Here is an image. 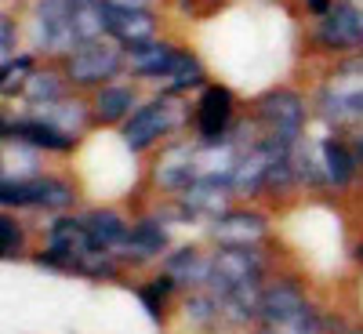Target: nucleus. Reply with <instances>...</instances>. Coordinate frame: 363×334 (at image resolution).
I'll list each match as a JSON object with an SVG mask.
<instances>
[{"instance_id": "a878e982", "label": "nucleus", "mask_w": 363, "mask_h": 334, "mask_svg": "<svg viewBox=\"0 0 363 334\" xmlns=\"http://www.w3.org/2000/svg\"><path fill=\"white\" fill-rule=\"evenodd\" d=\"M309 4V11H316V15H327L330 11V0H306Z\"/></svg>"}, {"instance_id": "412c9836", "label": "nucleus", "mask_w": 363, "mask_h": 334, "mask_svg": "<svg viewBox=\"0 0 363 334\" xmlns=\"http://www.w3.org/2000/svg\"><path fill=\"white\" fill-rule=\"evenodd\" d=\"M200 62L193 55H186V51H178V62H174V69H171V77H167V95H174V91H182V87H189V84H200Z\"/></svg>"}, {"instance_id": "9d476101", "label": "nucleus", "mask_w": 363, "mask_h": 334, "mask_svg": "<svg viewBox=\"0 0 363 334\" xmlns=\"http://www.w3.org/2000/svg\"><path fill=\"white\" fill-rule=\"evenodd\" d=\"M229 193L233 186H225V182H211V178H200L193 182V186L182 193V207H186V218H222L225 207H229Z\"/></svg>"}, {"instance_id": "a211bd4d", "label": "nucleus", "mask_w": 363, "mask_h": 334, "mask_svg": "<svg viewBox=\"0 0 363 334\" xmlns=\"http://www.w3.org/2000/svg\"><path fill=\"white\" fill-rule=\"evenodd\" d=\"M174 62H178V51L167 48V44H157V40L128 51V66L138 77H171Z\"/></svg>"}, {"instance_id": "2eb2a0df", "label": "nucleus", "mask_w": 363, "mask_h": 334, "mask_svg": "<svg viewBox=\"0 0 363 334\" xmlns=\"http://www.w3.org/2000/svg\"><path fill=\"white\" fill-rule=\"evenodd\" d=\"M84 226H87V233H91V240H95V247H102V251H113V255H120L128 247V240H131V226L116 215V211H91V215L84 218Z\"/></svg>"}, {"instance_id": "dca6fc26", "label": "nucleus", "mask_w": 363, "mask_h": 334, "mask_svg": "<svg viewBox=\"0 0 363 334\" xmlns=\"http://www.w3.org/2000/svg\"><path fill=\"white\" fill-rule=\"evenodd\" d=\"M320 116L330 124H352L363 116V84L349 87H327L320 95Z\"/></svg>"}, {"instance_id": "f03ea898", "label": "nucleus", "mask_w": 363, "mask_h": 334, "mask_svg": "<svg viewBox=\"0 0 363 334\" xmlns=\"http://www.w3.org/2000/svg\"><path fill=\"white\" fill-rule=\"evenodd\" d=\"M255 113H258V124L265 128V135L277 138V142H287V145L301 135V128H306V102L287 87L265 91L255 106Z\"/></svg>"}, {"instance_id": "6ab92c4d", "label": "nucleus", "mask_w": 363, "mask_h": 334, "mask_svg": "<svg viewBox=\"0 0 363 334\" xmlns=\"http://www.w3.org/2000/svg\"><path fill=\"white\" fill-rule=\"evenodd\" d=\"M135 109V91L131 87H102L95 95V116L99 124H120Z\"/></svg>"}, {"instance_id": "4be33fe9", "label": "nucleus", "mask_w": 363, "mask_h": 334, "mask_svg": "<svg viewBox=\"0 0 363 334\" xmlns=\"http://www.w3.org/2000/svg\"><path fill=\"white\" fill-rule=\"evenodd\" d=\"M73 200H77V193L69 182L44 174V211H66V207H73Z\"/></svg>"}, {"instance_id": "5701e85b", "label": "nucleus", "mask_w": 363, "mask_h": 334, "mask_svg": "<svg viewBox=\"0 0 363 334\" xmlns=\"http://www.w3.org/2000/svg\"><path fill=\"white\" fill-rule=\"evenodd\" d=\"M4 95H15V91H22L26 87V80L33 77V58H26V55H18V58H4Z\"/></svg>"}, {"instance_id": "393cba45", "label": "nucleus", "mask_w": 363, "mask_h": 334, "mask_svg": "<svg viewBox=\"0 0 363 334\" xmlns=\"http://www.w3.org/2000/svg\"><path fill=\"white\" fill-rule=\"evenodd\" d=\"M11 40H15V22L4 15L0 18V51H4V58H11Z\"/></svg>"}, {"instance_id": "b1692460", "label": "nucleus", "mask_w": 363, "mask_h": 334, "mask_svg": "<svg viewBox=\"0 0 363 334\" xmlns=\"http://www.w3.org/2000/svg\"><path fill=\"white\" fill-rule=\"evenodd\" d=\"M0 244H4V262H15V258H22L26 255V229L11 218V215H4L0 218Z\"/></svg>"}, {"instance_id": "cd10ccee", "label": "nucleus", "mask_w": 363, "mask_h": 334, "mask_svg": "<svg viewBox=\"0 0 363 334\" xmlns=\"http://www.w3.org/2000/svg\"><path fill=\"white\" fill-rule=\"evenodd\" d=\"M356 258H359V262H363V244H359V247H356Z\"/></svg>"}, {"instance_id": "6e6552de", "label": "nucleus", "mask_w": 363, "mask_h": 334, "mask_svg": "<svg viewBox=\"0 0 363 334\" xmlns=\"http://www.w3.org/2000/svg\"><path fill=\"white\" fill-rule=\"evenodd\" d=\"M106 18H109V33L128 48L153 44V37H157V15L145 8H124V4L106 0Z\"/></svg>"}, {"instance_id": "9b49d317", "label": "nucleus", "mask_w": 363, "mask_h": 334, "mask_svg": "<svg viewBox=\"0 0 363 334\" xmlns=\"http://www.w3.org/2000/svg\"><path fill=\"white\" fill-rule=\"evenodd\" d=\"M4 135L8 138L15 135V142H26L33 149H51V153H69L73 149V135L58 131L55 124H48L40 116H26L18 124H4Z\"/></svg>"}, {"instance_id": "f257e3e1", "label": "nucleus", "mask_w": 363, "mask_h": 334, "mask_svg": "<svg viewBox=\"0 0 363 334\" xmlns=\"http://www.w3.org/2000/svg\"><path fill=\"white\" fill-rule=\"evenodd\" d=\"M262 255L258 247H218L211 255V280L207 291L215 294H229L236 287H247V284H262Z\"/></svg>"}, {"instance_id": "7ed1b4c3", "label": "nucleus", "mask_w": 363, "mask_h": 334, "mask_svg": "<svg viewBox=\"0 0 363 334\" xmlns=\"http://www.w3.org/2000/svg\"><path fill=\"white\" fill-rule=\"evenodd\" d=\"M124 66L128 62H124V55H120V48L116 44H106V40L84 44V48H77V51L66 55V77L73 84H84V87L113 80Z\"/></svg>"}, {"instance_id": "1a4fd4ad", "label": "nucleus", "mask_w": 363, "mask_h": 334, "mask_svg": "<svg viewBox=\"0 0 363 334\" xmlns=\"http://www.w3.org/2000/svg\"><path fill=\"white\" fill-rule=\"evenodd\" d=\"M229 120H233V95L229 87L215 84L200 95V106H196V131L203 142H218L225 131H229Z\"/></svg>"}, {"instance_id": "20e7f679", "label": "nucleus", "mask_w": 363, "mask_h": 334, "mask_svg": "<svg viewBox=\"0 0 363 334\" xmlns=\"http://www.w3.org/2000/svg\"><path fill=\"white\" fill-rule=\"evenodd\" d=\"M178 109L171 99H157V102H149L142 106L138 113H131V120L124 124V142L128 149H135V153H142V149H149L157 138H164L174 124H178Z\"/></svg>"}, {"instance_id": "0eeeda50", "label": "nucleus", "mask_w": 363, "mask_h": 334, "mask_svg": "<svg viewBox=\"0 0 363 334\" xmlns=\"http://www.w3.org/2000/svg\"><path fill=\"white\" fill-rule=\"evenodd\" d=\"M153 182H157V189L186 193L193 182H200V149H193V145L167 149L153 167Z\"/></svg>"}, {"instance_id": "ddd939ff", "label": "nucleus", "mask_w": 363, "mask_h": 334, "mask_svg": "<svg viewBox=\"0 0 363 334\" xmlns=\"http://www.w3.org/2000/svg\"><path fill=\"white\" fill-rule=\"evenodd\" d=\"M167 251V229L160 218H142L131 226V240H128V247L120 251L116 258L120 262H153Z\"/></svg>"}, {"instance_id": "aec40b11", "label": "nucleus", "mask_w": 363, "mask_h": 334, "mask_svg": "<svg viewBox=\"0 0 363 334\" xmlns=\"http://www.w3.org/2000/svg\"><path fill=\"white\" fill-rule=\"evenodd\" d=\"M22 95L29 102H37V106H51L58 99H66V80L55 69H33V77H29L26 87H22Z\"/></svg>"}, {"instance_id": "bb28decb", "label": "nucleus", "mask_w": 363, "mask_h": 334, "mask_svg": "<svg viewBox=\"0 0 363 334\" xmlns=\"http://www.w3.org/2000/svg\"><path fill=\"white\" fill-rule=\"evenodd\" d=\"M352 145H356V160H363V131L356 135V142H352Z\"/></svg>"}, {"instance_id": "4468645a", "label": "nucleus", "mask_w": 363, "mask_h": 334, "mask_svg": "<svg viewBox=\"0 0 363 334\" xmlns=\"http://www.w3.org/2000/svg\"><path fill=\"white\" fill-rule=\"evenodd\" d=\"M164 272L186 291H200L211 280V258H203L196 247H178L164 258Z\"/></svg>"}, {"instance_id": "f3484780", "label": "nucleus", "mask_w": 363, "mask_h": 334, "mask_svg": "<svg viewBox=\"0 0 363 334\" xmlns=\"http://www.w3.org/2000/svg\"><path fill=\"white\" fill-rule=\"evenodd\" d=\"M320 160H323V174H327V186L335 189H345L356 182V153L345 145V142H335L327 138L323 149H320Z\"/></svg>"}, {"instance_id": "f8f14e48", "label": "nucleus", "mask_w": 363, "mask_h": 334, "mask_svg": "<svg viewBox=\"0 0 363 334\" xmlns=\"http://www.w3.org/2000/svg\"><path fill=\"white\" fill-rule=\"evenodd\" d=\"M320 44L323 48H335V51H349L363 44V18L352 8H335L323 15L320 26Z\"/></svg>"}, {"instance_id": "423d86ee", "label": "nucleus", "mask_w": 363, "mask_h": 334, "mask_svg": "<svg viewBox=\"0 0 363 334\" xmlns=\"http://www.w3.org/2000/svg\"><path fill=\"white\" fill-rule=\"evenodd\" d=\"M306 309H313V306H309L306 287H301L298 280L284 277V280H272V284L262 287V309H258V320H262L265 327L284 323V320H294V316H301Z\"/></svg>"}, {"instance_id": "39448f33", "label": "nucleus", "mask_w": 363, "mask_h": 334, "mask_svg": "<svg viewBox=\"0 0 363 334\" xmlns=\"http://www.w3.org/2000/svg\"><path fill=\"white\" fill-rule=\"evenodd\" d=\"M269 236V218L258 215V211H225L222 218L211 222V240L218 247H258Z\"/></svg>"}]
</instances>
